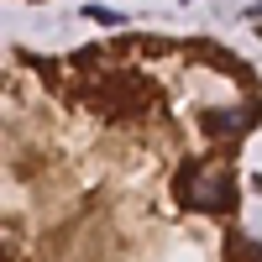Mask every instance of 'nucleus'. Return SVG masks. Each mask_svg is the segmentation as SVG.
Listing matches in <instances>:
<instances>
[{
  "label": "nucleus",
  "instance_id": "obj_1",
  "mask_svg": "<svg viewBox=\"0 0 262 262\" xmlns=\"http://www.w3.org/2000/svg\"><path fill=\"white\" fill-rule=\"evenodd\" d=\"M179 200L189 205V210H205V215H231L236 210V189H231V173L226 168H210V173H200V168H184V179H179Z\"/></svg>",
  "mask_w": 262,
  "mask_h": 262
},
{
  "label": "nucleus",
  "instance_id": "obj_2",
  "mask_svg": "<svg viewBox=\"0 0 262 262\" xmlns=\"http://www.w3.org/2000/svg\"><path fill=\"white\" fill-rule=\"evenodd\" d=\"M200 126L210 131V137H242V131L252 126V111H210Z\"/></svg>",
  "mask_w": 262,
  "mask_h": 262
}]
</instances>
